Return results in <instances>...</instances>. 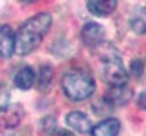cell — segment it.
<instances>
[{"mask_svg": "<svg viewBox=\"0 0 146 136\" xmlns=\"http://www.w3.org/2000/svg\"><path fill=\"white\" fill-rule=\"evenodd\" d=\"M50 71L49 67H42V73H40V89H45L47 83L50 82Z\"/></svg>", "mask_w": 146, "mask_h": 136, "instance_id": "obj_12", "label": "cell"}, {"mask_svg": "<svg viewBox=\"0 0 146 136\" xmlns=\"http://www.w3.org/2000/svg\"><path fill=\"white\" fill-rule=\"evenodd\" d=\"M61 87L70 100H85L94 93V78L83 69H72L63 75Z\"/></svg>", "mask_w": 146, "mask_h": 136, "instance_id": "obj_2", "label": "cell"}, {"mask_svg": "<svg viewBox=\"0 0 146 136\" xmlns=\"http://www.w3.org/2000/svg\"><path fill=\"white\" fill-rule=\"evenodd\" d=\"M115 5L117 4L114 0H92V2H88V11L98 16H106L115 9Z\"/></svg>", "mask_w": 146, "mask_h": 136, "instance_id": "obj_9", "label": "cell"}, {"mask_svg": "<svg viewBox=\"0 0 146 136\" xmlns=\"http://www.w3.org/2000/svg\"><path fill=\"white\" fill-rule=\"evenodd\" d=\"M103 78L112 87L125 86L126 83V78H128L126 69L117 56H108V58L103 60Z\"/></svg>", "mask_w": 146, "mask_h": 136, "instance_id": "obj_3", "label": "cell"}, {"mask_svg": "<svg viewBox=\"0 0 146 136\" xmlns=\"http://www.w3.org/2000/svg\"><path fill=\"white\" fill-rule=\"evenodd\" d=\"M132 73L135 76H141L143 75V62L141 60H133L132 62Z\"/></svg>", "mask_w": 146, "mask_h": 136, "instance_id": "obj_14", "label": "cell"}, {"mask_svg": "<svg viewBox=\"0 0 146 136\" xmlns=\"http://www.w3.org/2000/svg\"><path fill=\"white\" fill-rule=\"evenodd\" d=\"M35 80H36L35 71H33L31 67L25 65V67H22V69L16 73V76H15V86L25 91V89H31V87H33Z\"/></svg>", "mask_w": 146, "mask_h": 136, "instance_id": "obj_8", "label": "cell"}, {"mask_svg": "<svg viewBox=\"0 0 146 136\" xmlns=\"http://www.w3.org/2000/svg\"><path fill=\"white\" fill-rule=\"evenodd\" d=\"M130 26L135 33H146V7L137 9L135 13L132 15V20H130Z\"/></svg>", "mask_w": 146, "mask_h": 136, "instance_id": "obj_11", "label": "cell"}, {"mask_svg": "<svg viewBox=\"0 0 146 136\" xmlns=\"http://www.w3.org/2000/svg\"><path fill=\"white\" fill-rule=\"evenodd\" d=\"M16 36L9 26L0 27V58H9L15 53Z\"/></svg>", "mask_w": 146, "mask_h": 136, "instance_id": "obj_4", "label": "cell"}, {"mask_svg": "<svg viewBox=\"0 0 146 136\" xmlns=\"http://www.w3.org/2000/svg\"><path fill=\"white\" fill-rule=\"evenodd\" d=\"M49 27H50V15L47 13H40L29 18L16 33L15 51L18 55H29L42 42V38L47 35Z\"/></svg>", "mask_w": 146, "mask_h": 136, "instance_id": "obj_1", "label": "cell"}, {"mask_svg": "<svg viewBox=\"0 0 146 136\" xmlns=\"http://www.w3.org/2000/svg\"><path fill=\"white\" fill-rule=\"evenodd\" d=\"M81 38L87 45H98L99 42H103L105 31L96 22H88V24H85V27H83V31H81Z\"/></svg>", "mask_w": 146, "mask_h": 136, "instance_id": "obj_5", "label": "cell"}, {"mask_svg": "<svg viewBox=\"0 0 146 136\" xmlns=\"http://www.w3.org/2000/svg\"><path fill=\"white\" fill-rule=\"evenodd\" d=\"M67 123L70 129H74L76 133H90L92 131V123L87 118V114H83L80 111H72L67 114Z\"/></svg>", "mask_w": 146, "mask_h": 136, "instance_id": "obj_6", "label": "cell"}, {"mask_svg": "<svg viewBox=\"0 0 146 136\" xmlns=\"http://www.w3.org/2000/svg\"><path fill=\"white\" fill-rule=\"evenodd\" d=\"M132 96V91L128 89L126 86H117V87H112L108 96H106V100L110 102V104H115V105H123L126 104L128 100H130Z\"/></svg>", "mask_w": 146, "mask_h": 136, "instance_id": "obj_10", "label": "cell"}, {"mask_svg": "<svg viewBox=\"0 0 146 136\" xmlns=\"http://www.w3.org/2000/svg\"><path fill=\"white\" fill-rule=\"evenodd\" d=\"M50 136H72V134L67 133V131H56V133H52Z\"/></svg>", "mask_w": 146, "mask_h": 136, "instance_id": "obj_16", "label": "cell"}, {"mask_svg": "<svg viewBox=\"0 0 146 136\" xmlns=\"http://www.w3.org/2000/svg\"><path fill=\"white\" fill-rule=\"evenodd\" d=\"M121 131V123L115 118H106V120L99 122L96 127H92L90 134L92 136H117Z\"/></svg>", "mask_w": 146, "mask_h": 136, "instance_id": "obj_7", "label": "cell"}, {"mask_svg": "<svg viewBox=\"0 0 146 136\" xmlns=\"http://www.w3.org/2000/svg\"><path fill=\"white\" fill-rule=\"evenodd\" d=\"M7 100H9V93L4 87H0V112L7 109Z\"/></svg>", "mask_w": 146, "mask_h": 136, "instance_id": "obj_13", "label": "cell"}, {"mask_svg": "<svg viewBox=\"0 0 146 136\" xmlns=\"http://www.w3.org/2000/svg\"><path fill=\"white\" fill-rule=\"evenodd\" d=\"M0 136H4V134H2V133H0Z\"/></svg>", "mask_w": 146, "mask_h": 136, "instance_id": "obj_17", "label": "cell"}, {"mask_svg": "<svg viewBox=\"0 0 146 136\" xmlns=\"http://www.w3.org/2000/svg\"><path fill=\"white\" fill-rule=\"evenodd\" d=\"M137 104H139V107H141V109L146 111V91H144V93H141V96L137 98Z\"/></svg>", "mask_w": 146, "mask_h": 136, "instance_id": "obj_15", "label": "cell"}]
</instances>
